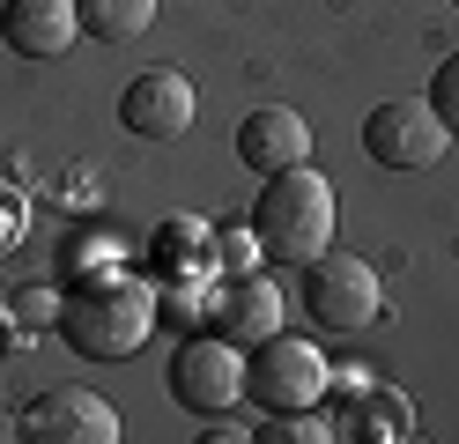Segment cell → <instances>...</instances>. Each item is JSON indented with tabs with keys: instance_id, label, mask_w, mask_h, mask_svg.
Wrapping results in <instances>:
<instances>
[{
	"instance_id": "obj_18",
	"label": "cell",
	"mask_w": 459,
	"mask_h": 444,
	"mask_svg": "<svg viewBox=\"0 0 459 444\" xmlns=\"http://www.w3.org/2000/svg\"><path fill=\"white\" fill-rule=\"evenodd\" d=\"M22 318H30V326H52V318H60V296L30 289V296H22Z\"/></svg>"
},
{
	"instance_id": "obj_9",
	"label": "cell",
	"mask_w": 459,
	"mask_h": 444,
	"mask_svg": "<svg viewBox=\"0 0 459 444\" xmlns=\"http://www.w3.org/2000/svg\"><path fill=\"white\" fill-rule=\"evenodd\" d=\"M238 163H245L252 178H274V170H290V163H311V126H304V111H290V104L245 111V118H238Z\"/></svg>"
},
{
	"instance_id": "obj_20",
	"label": "cell",
	"mask_w": 459,
	"mask_h": 444,
	"mask_svg": "<svg viewBox=\"0 0 459 444\" xmlns=\"http://www.w3.org/2000/svg\"><path fill=\"white\" fill-rule=\"evenodd\" d=\"M452 8H459V0H452Z\"/></svg>"
},
{
	"instance_id": "obj_15",
	"label": "cell",
	"mask_w": 459,
	"mask_h": 444,
	"mask_svg": "<svg viewBox=\"0 0 459 444\" xmlns=\"http://www.w3.org/2000/svg\"><path fill=\"white\" fill-rule=\"evenodd\" d=\"M400 430H415V407H408V400H393V393H378V400H370L363 437H400Z\"/></svg>"
},
{
	"instance_id": "obj_8",
	"label": "cell",
	"mask_w": 459,
	"mask_h": 444,
	"mask_svg": "<svg viewBox=\"0 0 459 444\" xmlns=\"http://www.w3.org/2000/svg\"><path fill=\"white\" fill-rule=\"evenodd\" d=\"M193 118H200V97L178 67H141L119 89V126L141 141H178V134H193Z\"/></svg>"
},
{
	"instance_id": "obj_4",
	"label": "cell",
	"mask_w": 459,
	"mask_h": 444,
	"mask_svg": "<svg viewBox=\"0 0 459 444\" xmlns=\"http://www.w3.org/2000/svg\"><path fill=\"white\" fill-rule=\"evenodd\" d=\"M326 355L297 341V334H267V341H252L245 348V400L252 407H267V414H297V407H319L326 393Z\"/></svg>"
},
{
	"instance_id": "obj_5",
	"label": "cell",
	"mask_w": 459,
	"mask_h": 444,
	"mask_svg": "<svg viewBox=\"0 0 459 444\" xmlns=\"http://www.w3.org/2000/svg\"><path fill=\"white\" fill-rule=\"evenodd\" d=\"M170 400H178L186 414H200V422H222V414L245 400V348L222 341L215 326L193 334V341H178L170 348Z\"/></svg>"
},
{
	"instance_id": "obj_11",
	"label": "cell",
	"mask_w": 459,
	"mask_h": 444,
	"mask_svg": "<svg viewBox=\"0 0 459 444\" xmlns=\"http://www.w3.org/2000/svg\"><path fill=\"white\" fill-rule=\"evenodd\" d=\"M281 311H290V296H281L267 274H230L222 304H215V334L238 341V348H252V341L281 334Z\"/></svg>"
},
{
	"instance_id": "obj_7",
	"label": "cell",
	"mask_w": 459,
	"mask_h": 444,
	"mask_svg": "<svg viewBox=\"0 0 459 444\" xmlns=\"http://www.w3.org/2000/svg\"><path fill=\"white\" fill-rule=\"evenodd\" d=\"M30 444H119V407L90 385H52L30 400V414L15 422Z\"/></svg>"
},
{
	"instance_id": "obj_3",
	"label": "cell",
	"mask_w": 459,
	"mask_h": 444,
	"mask_svg": "<svg viewBox=\"0 0 459 444\" xmlns=\"http://www.w3.org/2000/svg\"><path fill=\"white\" fill-rule=\"evenodd\" d=\"M304 311L311 326H326V334H363V326H378L385 311V289H378V266L356 259V252H319V259H304Z\"/></svg>"
},
{
	"instance_id": "obj_10",
	"label": "cell",
	"mask_w": 459,
	"mask_h": 444,
	"mask_svg": "<svg viewBox=\"0 0 459 444\" xmlns=\"http://www.w3.org/2000/svg\"><path fill=\"white\" fill-rule=\"evenodd\" d=\"M74 38H82L74 0H0V45L15 59H67Z\"/></svg>"
},
{
	"instance_id": "obj_13",
	"label": "cell",
	"mask_w": 459,
	"mask_h": 444,
	"mask_svg": "<svg viewBox=\"0 0 459 444\" xmlns=\"http://www.w3.org/2000/svg\"><path fill=\"white\" fill-rule=\"evenodd\" d=\"M260 444H333L341 430L326 422V414H311V407H297V414H267V430H252Z\"/></svg>"
},
{
	"instance_id": "obj_2",
	"label": "cell",
	"mask_w": 459,
	"mask_h": 444,
	"mask_svg": "<svg viewBox=\"0 0 459 444\" xmlns=\"http://www.w3.org/2000/svg\"><path fill=\"white\" fill-rule=\"evenodd\" d=\"M60 341L82 355V363H126V355L149 341V289L141 282H119V274H97V282H82L74 296H60Z\"/></svg>"
},
{
	"instance_id": "obj_16",
	"label": "cell",
	"mask_w": 459,
	"mask_h": 444,
	"mask_svg": "<svg viewBox=\"0 0 459 444\" xmlns=\"http://www.w3.org/2000/svg\"><path fill=\"white\" fill-rule=\"evenodd\" d=\"M215 259L230 266V274H252V259H260V237H252V230H230V237H215Z\"/></svg>"
},
{
	"instance_id": "obj_17",
	"label": "cell",
	"mask_w": 459,
	"mask_h": 444,
	"mask_svg": "<svg viewBox=\"0 0 459 444\" xmlns=\"http://www.w3.org/2000/svg\"><path fill=\"white\" fill-rule=\"evenodd\" d=\"M15 237H22V200H15L8 186H0V252H8Z\"/></svg>"
},
{
	"instance_id": "obj_6",
	"label": "cell",
	"mask_w": 459,
	"mask_h": 444,
	"mask_svg": "<svg viewBox=\"0 0 459 444\" xmlns=\"http://www.w3.org/2000/svg\"><path fill=\"white\" fill-rule=\"evenodd\" d=\"M452 148V126L437 111H429V97H393V104H378L363 118V156L378 163V170H429Z\"/></svg>"
},
{
	"instance_id": "obj_12",
	"label": "cell",
	"mask_w": 459,
	"mask_h": 444,
	"mask_svg": "<svg viewBox=\"0 0 459 444\" xmlns=\"http://www.w3.org/2000/svg\"><path fill=\"white\" fill-rule=\"evenodd\" d=\"M74 15H82V38H97V45H134L141 30L156 22V0H74Z\"/></svg>"
},
{
	"instance_id": "obj_14",
	"label": "cell",
	"mask_w": 459,
	"mask_h": 444,
	"mask_svg": "<svg viewBox=\"0 0 459 444\" xmlns=\"http://www.w3.org/2000/svg\"><path fill=\"white\" fill-rule=\"evenodd\" d=\"M429 111H437L445 126H452V141H459V52L445 59L437 74H429Z\"/></svg>"
},
{
	"instance_id": "obj_19",
	"label": "cell",
	"mask_w": 459,
	"mask_h": 444,
	"mask_svg": "<svg viewBox=\"0 0 459 444\" xmlns=\"http://www.w3.org/2000/svg\"><path fill=\"white\" fill-rule=\"evenodd\" d=\"M8 437H22V430H15V422H8V414H0V444H8Z\"/></svg>"
},
{
	"instance_id": "obj_1",
	"label": "cell",
	"mask_w": 459,
	"mask_h": 444,
	"mask_svg": "<svg viewBox=\"0 0 459 444\" xmlns=\"http://www.w3.org/2000/svg\"><path fill=\"white\" fill-rule=\"evenodd\" d=\"M333 222H341V207H333V186L311 163H290V170H274L260 178V193H252V237H260V252L274 259H319L333 245Z\"/></svg>"
}]
</instances>
